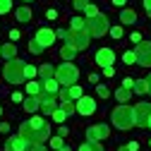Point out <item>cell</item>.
<instances>
[{"label": "cell", "instance_id": "obj_1", "mask_svg": "<svg viewBox=\"0 0 151 151\" xmlns=\"http://www.w3.org/2000/svg\"><path fill=\"white\" fill-rule=\"evenodd\" d=\"M19 137L29 144H43L50 139V127L46 125L43 118H31L19 125Z\"/></svg>", "mask_w": 151, "mask_h": 151}, {"label": "cell", "instance_id": "obj_2", "mask_svg": "<svg viewBox=\"0 0 151 151\" xmlns=\"http://www.w3.org/2000/svg\"><path fill=\"white\" fill-rule=\"evenodd\" d=\"M24 67H27V63L19 60V58L7 60V63H5V70H3L5 82H10V84H22V82H24Z\"/></svg>", "mask_w": 151, "mask_h": 151}, {"label": "cell", "instance_id": "obj_3", "mask_svg": "<svg viewBox=\"0 0 151 151\" xmlns=\"http://www.w3.org/2000/svg\"><path fill=\"white\" fill-rule=\"evenodd\" d=\"M77 77H79V70H77V65H72V63H63V65L55 67V79H58L60 86L77 84Z\"/></svg>", "mask_w": 151, "mask_h": 151}, {"label": "cell", "instance_id": "obj_4", "mask_svg": "<svg viewBox=\"0 0 151 151\" xmlns=\"http://www.w3.org/2000/svg\"><path fill=\"white\" fill-rule=\"evenodd\" d=\"M110 120L118 129H129V127H134V110L129 106H120L110 113Z\"/></svg>", "mask_w": 151, "mask_h": 151}, {"label": "cell", "instance_id": "obj_5", "mask_svg": "<svg viewBox=\"0 0 151 151\" xmlns=\"http://www.w3.org/2000/svg\"><path fill=\"white\" fill-rule=\"evenodd\" d=\"M108 31V19L106 14H93V17H86V34L89 36H96V39H101V36Z\"/></svg>", "mask_w": 151, "mask_h": 151}, {"label": "cell", "instance_id": "obj_6", "mask_svg": "<svg viewBox=\"0 0 151 151\" xmlns=\"http://www.w3.org/2000/svg\"><path fill=\"white\" fill-rule=\"evenodd\" d=\"M89 39H91V36H89L86 31H72V29H70L67 36H65V41H67L65 46H70L72 50L79 53V50H86V48H89Z\"/></svg>", "mask_w": 151, "mask_h": 151}, {"label": "cell", "instance_id": "obj_7", "mask_svg": "<svg viewBox=\"0 0 151 151\" xmlns=\"http://www.w3.org/2000/svg\"><path fill=\"white\" fill-rule=\"evenodd\" d=\"M134 60L142 67H151V41H139L134 48Z\"/></svg>", "mask_w": 151, "mask_h": 151}, {"label": "cell", "instance_id": "obj_8", "mask_svg": "<svg viewBox=\"0 0 151 151\" xmlns=\"http://www.w3.org/2000/svg\"><path fill=\"white\" fill-rule=\"evenodd\" d=\"M132 110H134V125H137V127H146V122H149V118H151V103L142 101V103H137Z\"/></svg>", "mask_w": 151, "mask_h": 151}, {"label": "cell", "instance_id": "obj_9", "mask_svg": "<svg viewBox=\"0 0 151 151\" xmlns=\"http://www.w3.org/2000/svg\"><path fill=\"white\" fill-rule=\"evenodd\" d=\"M34 41L39 43L41 48H50V46L55 43V31H53V29H46V27H43V29H39V31L34 34Z\"/></svg>", "mask_w": 151, "mask_h": 151}, {"label": "cell", "instance_id": "obj_10", "mask_svg": "<svg viewBox=\"0 0 151 151\" xmlns=\"http://www.w3.org/2000/svg\"><path fill=\"white\" fill-rule=\"evenodd\" d=\"M55 108H58V99H55L53 93H46V91H43L41 96H39V110L46 113V115H53Z\"/></svg>", "mask_w": 151, "mask_h": 151}, {"label": "cell", "instance_id": "obj_11", "mask_svg": "<svg viewBox=\"0 0 151 151\" xmlns=\"http://www.w3.org/2000/svg\"><path fill=\"white\" fill-rule=\"evenodd\" d=\"M108 134H110L108 125H91L86 129V139L89 142H103V139H108Z\"/></svg>", "mask_w": 151, "mask_h": 151}, {"label": "cell", "instance_id": "obj_12", "mask_svg": "<svg viewBox=\"0 0 151 151\" xmlns=\"http://www.w3.org/2000/svg\"><path fill=\"white\" fill-rule=\"evenodd\" d=\"M93 60H96V65L99 67H113V63H115V53H113L110 48H101V50H96V58H93Z\"/></svg>", "mask_w": 151, "mask_h": 151}, {"label": "cell", "instance_id": "obj_13", "mask_svg": "<svg viewBox=\"0 0 151 151\" xmlns=\"http://www.w3.org/2000/svg\"><path fill=\"white\" fill-rule=\"evenodd\" d=\"M74 106H77L79 115H93L96 113V99H91V96H82Z\"/></svg>", "mask_w": 151, "mask_h": 151}, {"label": "cell", "instance_id": "obj_14", "mask_svg": "<svg viewBox=\"0 0 151 151\" xmlns=\"http://www.w3.org/2000/svg\"><path fill=\"white\" fill-rule=\"evenodd\" d=\"M29 149H31V144H29V142H24L19 134L10 137V139H7V144H5V151H29Z\"/></svg>", "mask_w": 151, "mask_h": 151}, {"label": "cell", "instance_id": "obj_15", "mask_svg": "<svg viewBox=\"0 0 151 151\" xmlns=\"http://www.w3.org/2000/svg\"><path fill=\"white\" fill-rule=\"evenodd\" d=\"M0 55H3L5 60H14L17 58V46L10 41V43H5V46H0Z\"/></svg>", "mask_w": 151, "mask_h": 151}, {"label": "cell", "instance_id": "obj_16", "mask_svg": "<svg viewBox=\"0 0 151 151\" xmlns=\"http://www.w3.org/2000/svg\"><path fill=\"white\" fill-rule=\"evenodd\" d=\"M27 93H29V96H41V93H43V82H29L27 84Z\"/></svg>", "mask_w": 151, "mask_h": 151}, {"label": "cell", "instance_id": "obj_17", "mask_svg": "<svg viewBox=\"0 0 151 151\" xmlns=\"http://www.w3.org/2000/svg\"><path fill=\"white\" fill-rule=\"evenodd\" d=\"M39 77H41V79H53V77H55V67L48 65V63L41 65V67H39Z\"/></svg>", "mask_w": 151, "mask_h": 151}, {"label": "cell", "instance_id": "obj_18", "mask_svg": "<svg viewBox=\"0 0 151 151\" xmlns=\"http://www.w3.org/2000/svg\"><path fill=\"white\" fill-rule=\"evenodd\" d=\"M22 103H24V110L27 113H36V110H39V96H29Z\"/></svg>", "mask_w": 151, "mask_h": 151}, {"label": "cell", "instance_id": "obj_19", "mask_svg": "<svg viewBox=\"0 0 151 151\" xmlns=\"http://www.w3.org/2000/svg\"><path fill=\"white\" fill-rule=\"evenodd\" d=\"M120 22L122 24H134L137 22V12L134 10H122L120 12Z\"/></svg>", "mask_w": 151, "mask_h": 151}, {"label": "cell", "instance_id": "obj_20", "mask_svg": "<svg viewBox=\"0 0 151 151\" xmlns=\"http://www.w3.org/2000/svg\"><path fill=\"white\" fill-rule=\"evenodd\" d=\"M14 17H17V22L27 24V22H31V10H29V7H19V10L14 12Z\"/></svg>", "mask_w": 151, "mask_h": 151}, {"label": "cell", "instance_id": "obj_21", "mask_svg": "<svg viewBox=\"0 0 151 151\" xmlns=\"http://www.w3.org/2000/svg\"><path fill=\"white\" fill-rule=\"evenodd\" d=\"M58 86H60V84H58L55 77H53V79H43V91H46V93H53V96H55V93H58Z\"/></svg>", "mask_w": 151, "mask_h": 151}, {"label": "cell", "instance_id": "obj_22", "mask_svg": "<svg viewBox=\"0 0 151 151\" xmlns=\"http://www.w3.org/2000/svg\"><path fill=\"white\" fill-rule=\"evenodd\" d=\"M70 29L72 31H86V19H82V17H72Z\"/></svg>", "mask_w": 151, "mask_h": 151}, {"label": "cell", "instance_id": "obj_23", "mask_svg": "<svg viewBox=\"0 0 151 151\" xmlns=\"http://www.w3.org/2000/svg\"><path fill=\"white\" fill-rule=\"evenodd\" d=\"M79 151H103V146H101L99 142H84V144L79 146Z\"/></svg>", "mask_w": 151, "mask_h": 151}, {"label": "cell", "instance_id": "obj_24", "mask_svg": "<svg viewBox=\"0 0 151 151\" xmlns=\"http://www.w3.org/2000/svg\"><path fill=\"white\" fill-rule=\"evenodd\" d=\"M60 55H63V60H65V63H70L74 55H77V50H72L70 46H63V48H60Z\"/></svg>", "mask_w": 151, "mask_h": 151}, {"label": "cell", "instance_id": "obj_25", "mask_svg": "<svg viewBox=\"0 0 151 151\" xmlns=\"http://www.w3.org/2000/svg\"><path fill=\"white\" fill-rule=\"evenodd\" d=\"M58 108H60V110H65V115H72V113H77V106H74L72 101H63Z\"/></svg>", "mask_w": 151, "mask_h": 151}, {"label": "cell", "instance_id": "obj_26", "mask_svg": "<svg viewBox=\"0 0 151 151\" xmlns=\"http://www.w3.org/2000/svg\"><path fill=\"white\" fill-rule=\"evenodd\" d=\"M129 96H132V91H129V89H118V91H115V99H118L120 103L129 101Z\"/></svg>", "mask_w": 151, "mask_h": 151}, {"label": "cell", "instance_id": "obj_27", "mask_svg": "<svg viewBox=\"0 0 151 151\" xmlns=\"http://www.w3.org/2000/svg\"><path fill=\"white\" fill-rule=\"evenodd\" d=\"M36 74H39V67H34V65H27L24 67V79H34Z\"/></svg>", "mask_w": 151, "mask_h": 151}, {"label": "cell", "instance_id": "obj_28", "mask_svg": "<svg viewBox=\"0 0 151 151\" xmlns=\"http://www.w3.org/2000/svg\"><path fill=\"white\" fill-rule=\"evenodd\" d=\"M50 118H53L55 122H65V118H67V115H65V110H60V108H55Z\"/></svg>", "mask_w": 151, "mask_h": 151}, {"label": "cell", "instance_id": "obj_29", "mask_svg": "<svg viewBox=\"0 0 151 151\" xmlns=\"http://www.w3.org/2000/svg\"><path fill=\"white\" fill-rule=\"evenodd\" d=\"M134 93H146V79H137L134 82Z\"/></svg>", "mask_w": 151, "mask_h": 151}, {"label": "cell", "instance_id": "obj_30", "mask_svg": "<svg viewBox=\"0 0 151 151\" xmlns=\"http://www.w3.org/2000/svg\"><path fill=\"white\" fill-rule=\"evenodd\" d=\"M29 53H34V55H39V53H43V48H41L39 43H36L34 39H31V41H29Z\"/></svg>", "mask_w": 151, "mask_h": 151}, {"label": "cell", "instance_id": "obj_31", "mask_svg": "<svg viewBox=\"0 0 151 151\" xmlns=\"http://www.w3.org/2000/svg\"><path fill=\"white\" fill-rule=\"evenodd\" d=\"M12 10V0H0V14H5Z\"/></svg>", "mask_w": 151, "mask_h": 151}, {"label": "cell", "instance_id": "obj_32", "mask_svg": "<svg viewBox=\"0 0 151 151\" xmlns=\"http://www.w3.org/2000/svg\"><path fill=\"white\" fill-rule=\"evenodd\" d=\"M96 93H99L101 99H108V96H110V91H108V86H103V84H99V86H96Z\"/></svg>", "mask_w": 151, "mask_h": 151}, {"label": "cell", "instance_id": "obj_33", "mask_svg": "<svg viewBox=\"0 0 151 151\" xmlns=\"http://www.w3.org/2000/svg\"><path fill=\"white\" fill-rule=\"evenodd\" d=\"M50 146H53V149H63V146H65L63 137H50Z\"/></svg>", "mask_w": 151, "mask_h": 151}, {"label": "cell", "instance_id": "obj_34", "mask_svg": "<svg viewBox=\"0 0 151 151\" xmlns=\"http://www.w3.org/2000/svg\"><path fill=\"white\" fill-rule=\"evenodd\" d=\"M74 10H77V12H82V10H86V5H89V0H74Z\"/></svg>", "mask_w": 151, "mask_h": 151}, {"label": "cell", "instance_id": "obj_35", "mask_svg": "<svg viewBox=\"0 0 151 151\" xmlns=\"http://www.w3.org/2000/svg\"><path fill=\"white\" fill-rule=\"evenodd\" d=\"M137 149H139V144H137V142H129V144H125V146H120L118 151H137Z\"/></svg>", "mask_w": 151, "mask_h": 151}, {"label": "cell", "instance_id": "obj_36", "mask_svg": "<svg viewBox=\"0 0 151 151\" xmlns=\"http://www.w3.org/2000/svg\"><path fill=\"white\" fill-rule=\"evenodd\" d=\"M84 12H86V17H93V14H99V7H96V5H91V3H89Z\"/></svg>", "mask_w": 151, "mask_h": 151}, {"label": "cell", "instance_id": "obj_37", "mask_svg": "<svg viewBox=\"0 0 151 151\" xmlns=\"http://www.w3.org/2000/svg\"><path fill=\"white\" fill-rule=\"evenodd\" d=\"M110 36H113V39H122V27H113L110 29Z\"/></svg>", "mask_w": 151, "mask_h": 151}, {"label": "cell", "instance_id": "obj_38", "mask_svg": "<svg viewBox=\"0 0 151 151\" xmlns=\"http://www.w3.org/2000/svg\"><path fill=\"white\" fill-rule=\"evenodd\" d=\"M122 60H125L127 65H132V63H137V60H134V53H132V50H127V53L122 55Z\"/></svg>", "mask_w": 151, "mask_h": 151}, {"label": "cell", "instance_id": "obj_39", "mask_svg": "<svg viewBox=\"0 0 151 151\" xmlns=\"http://www.w3.org/2000/svg\"><path fill=\"white\" fill-rule=\"evenodd\" d=\"M132 86H134V79H132V77H125V79H122V89H129V91H132Z\"/></svg>", "mask_w": 151, "mask_h": 151}, {"label": "cell", "instance_id": "obj_40", "mask_svg": "<svg viewBox=\"0 0 151 151\" xmlns=\"http://www.w3.org/2000/svg\"><path fill=\"white\" fill-rule=\"evenodd\" d=\"M12 101H14V103H19V101H24V96H22L19 91H14V93H12Z\"/></svg>", "mask_w": 151, "mask_h": 151}, {"label": "cell", "instance_id": "obj_41", "mask_svg": "<svg viewBox=\"0 0 151 151\" xmlns=\"http://www.w3.org/2000/svg\"><path fill=\"white\" fill-rule=\"evenodd\" d=\"M129 41H134V43H139V41H142V34H139V31H134V34L129 36Z\"/></svg>", "mask_w": 151, "mask_h": 151}, {"label": "cell", "instance_id": "obj_42", "mask_svg": "<svg viewBox=\"0 0 151 151\" xmlns=\"http://www.w3.org/2000/svg\"><path fill=\"white\" fill-rule=\"evenodd\" d=\"M144 10H146V14H149V19H151V0H144Z\"/></svg>", "mask_w": 151, "mask_h": 151}, {"label": "cell", "instance_id": "obj_43", "mask_svg": "<svg viewBox=\"0 0 151 151\" xmlns=\"http://www.w3.org/2000/svg\"><path fill=\"white\" fill-rule=\"evenodd\" d=\"M29 151H46V146H43V144H31Z\"/></svg>", "mask_w": 151, "mask_h": 151}, {"label": "cell", "instance_id": "obj_44", "mask_svg": "<svg viewBox=\"0 0 151 151\" xmlns=\"http://www.w3.org/2000/svg\"><path fill=\"white\" fill-rule=\"evenodd\" d=\"M65 36H67L65 29H58V31H55V39H65Z\"/></svg>", "mask_w": 151, "mask_h": 151}, {"label": "cell", "instance_id": "obj_45", "mask_svg": "<svg viewBox=\"0 0 151 151\" xmlns=\"http://www.w3.org/2000/svg\"><path fill=\"white\" fill-rule=\"evenodd\" d=\"M17 39H19V31L12 29V31H10V41H17Z\"/></svg>", "mask_w": 151, "mask_h": 151}, {"label": "cell", "instance_id": "obj_46", "mask_svg": "<svg viewBox=\"0 0 151 151\" xmlns=\"http://www.w3.org/2000/svg\"><path fill=\"white\" fill-rule=\"evenodd\" d=\"M46 17H48V19H55V17H58V12H55V10H48Z\"/></svg>", "mask_w": 151, "mask_h": 151}, {"label": "cell", "instance_id": "obj_47", "mask_svg": "<svg viewBox=\"0 0 151 151\" xmlns=\"http://www.w3.org/2000/svg\"><path fill=\"white\" fill-rule=\"evenodd\" d=\"M103 74H106V77H113V74H115V70H113V67H106Z\"/></svg>", "mask_w": 151, "mask_h": 151}, {"label": "cell", "instance_id": "obj_48", "mask_svg": "<svg viewBox=\"0 0 151 151\" xmlns=\"http://www.w3.org/2000/svg\"><path fill=\"white\" fill-rule=\"evenodd\" d=\"M146 93H151V74L146 77Z\"/></svg>", "mask_w": 151, "mask_h": 151}, {"label": "cell", "instance_id": "obj_49", "mask_svg": "<svg viewBox=\"0 0 151 151\" xmlns=\"http://www.w3.org/2000/svg\"><path fill=\"white\" fill-rule=\"evenodd\" d=\"M113 5H115V7H122V5H125V0H113Z\"/></svg>", "mask_w": 151, "mask_h": 151}, {"label": "cell", "instance_id": "obj_50", "mask_svg": "<svg viewBox=\"0 0 151 151\" xmlns=\"http://www.w3.org/2000/svg\"><path fill=\"white\" fill-rule=\"evenodd\" d=\"M55 151H70V149H67V146H63V149H55Z\"/></svg>", "mask_w": 151, "mask_h": 151}, {"label": "cell", "instance_id": "obj_51", "mask_svg": "<svg viewBox=\"0 0 151 151\" xmlns=\"http://www.w3.org/2000/svg\"><path fill=\"white\" fill-rule=\"evenodd\" d=\"M146 127H151V118H149V122H146Z\"/></svg>", "mask_w": 151, "mask_h": 151}, {"label": "cell", "instance_id": "obj_52", "mask_svg": "<svg viewBox=\"0 0 151 151\" xmlns=\"http://www.w3.org/2000/svg\"><path fill=\"white\" fill-rule=\"evenodd\" d=\"M24 3H34V0H24Z\"/></svg>", "mask_w": 151, "mask_h": 151}, {"label": "cell", "instance_id": "obj_53", "mask_svg": "<svg viewBox=\"0 0 151 151\" xmlns=\"http://www.w3.org/2000/svg\"><path fill=\"white\" fill-rule=\"evenodd\" d=\"M0 115H3V108H0Z\"/></svg>", "mask_w": 151, "mask_h": 151}]
</instances>
